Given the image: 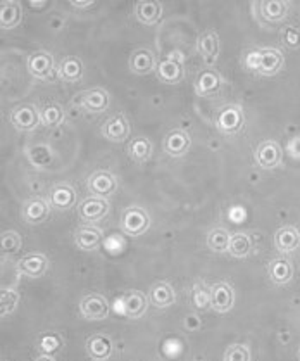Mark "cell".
<instances>
[{
  "label": "cell",
  "mask_w": 300,
  "mask_h": 361,
  "mask_svg": "<svg viewBox=\"0 0 300 361\" xmlns=\"http://www.w3.org/2000/svg\"><path fill=\"white\" fill-rule=\"evenodd\" d=\"M259 20L264 25H276L283 21L288 14V4L283 0H264L256 4Z\"/></svg>",
  "instance_id": "9"
},
{
  "label": "cell",
  "mask_w": 300,
  "mask_h": 361,
  "mask_svg": "<svg viewBox=\"0 0 300 361\" xmlns=\"http://www.w3.org/2000/svg\"><path fill=\"white\" fill-rule=\"evenodd\" d=\"M35 361H55L54 356H47V355H40L39 358H35Z\"/></svg>",
  "instance_id": "43"
},
{
  "label": "cell",
  "mask_w": 300,
  "mask_h": 361,
  "mask_svg": "<svg viewBox=\"0 0 300 361\" xmlns=\"http://www.w3.org/2000/svg\"><path fill=\"white\" fill-rule=\"evenodd\" d=\"M48 204L59 211L73 209L76 204V192L69 183H55L48 194Z\"/></svg>",
  "instance_id": "12"
},
{
  "label": "cell",
  "mask_w": 300,
  "mask_h": 361,
  "mask_svg": "<svg viewBox=\"0 0 300 361\" xmlns=\"http://www.w3.org/2000/svg\"><path fill=\"white\" fill-rule=\"evenodd\" d=\"M78 213H80V218L86 223H95V221L104 220L109 213L107 199L86 197L85 201H81Z\"/></svg>",
  "instance_id": "13"
},
{
  "label": "cell",
  "mask_w": 300,
  "mask_h": 361,
  "mask_svg": "<svg viewBox=\"0 0 300 361\" xmlns=\"http://www.w3.org/2000/svg\"><path fill=\"white\" fill-rule=\"evenodd\" d=\"M243 123H245V112H243L242 107L236 106V104L224 106L216 116V128L221 133H238L242 130Z\"/></svg>",
  "instance_id": "3"
},
{
  "label": "cell",
  "mask_w": 300,
  "mask_h": 361,
  "mask_svg": "<svg viewBox=\"0 0 300 361\" xmlns=\"http://www.w3.org/2000/svg\"><path fill=\"white\" fill-rule=\"evenodd\" d=\"M48 213H50V204L43 199H29L28 202H25L22 206V220L28 225H40L43 223L48 218Z\"/></svg>",
  "instance_id": "20"
},
{
  "label": "cell",
  "mask_w": 300,
  "mask_h": 361,
  "mask_svg": "<svg viewBox=\"0 0 300 361\" xmlns=\"http://www.w3.org/2000/svg\"><path fill=\"white\" fill-rule=\"evenodd\" d=\"M275 247L281 254L294 253L300 247V232L292 225L281 227L275 234Z\"/></svg>",
  "instance_id": "23"
},
{
  "label": "cell",
  "mask_w": 300,
  "mask_h": 361,
  "mask_svg": "<svg viewBox=\"0 0 300 361\" xmlns=\"http://www.w3.org/2000/svg\"><path fill=\"white\" fill-rule=\"evenodd\" d=\"M48 259L47 256L42 253H29L25 254L18 261V270H20L21 275L28 278H39L42 277L45 272H47Z\"/></svg>",
  "instance_id": "16"
},
{
  "label": "cell",
  "mask_w": 300,
  "mask_h": 361,
  "mask_svg": "<svg viewBox=\"0 0 300 361\" xmlns=\"http://www.w3.org/2000/svg\"><path fill=\"white\" fill-rule=\"evenodd\" d=\"M149 301L156 308H170L176 303V292L168 282H157L150 287Z\"/></svg>",
  "instance_id": "24"
},
{
  "label": "cell",
  "mask_w": 300,
  "mask_h": 361,
  "mask_svg": "<svg viewBox=\"0 0 300 361\" xmlns=\"http://www.w3.org/2000/svg\"><path fill=\"white\" fill-rule=\"evenodd\" d=\"M40 118H42V125L47 128H55L64 122V111L59 104L52 103L47 104L42 111H40Z\"/></svg>",
  "instance_id": "35"
},
{
  "label": "cell",
  "mask_w": 300,
  "mask_h": 361,
  "mask_svg": "<svg viewBox=\"0 0 300 361\" xmlns=\"http://www.w3.org/2000/svg\"><path fill=\"white\" fill-rule=\"evenodd\" d=\"M250 251H252V244H250L249 235L243 234V232H236V234L231 235L228 253H231L235 258H247Z\"/></svg>",
  "instance_id": "33"
},
{
  "label": "cell",
  "mask_w": 300,
  "mask_h": 361,
  "mask_svg": "<svg viewBox=\"0 0 300 361\" xmlns=\"http://www.w3.org/2000/svg\"><path fill=\"white\" fill-rule=\"evenodd\" d=\"M221 85H223L221 74L214 70H205L195 80V92L200 97H211L219 92Z\"/></svg>",
  "instance_id": "22"
},
{
  "label": "cell",
  "mask_w": 300,
  "mask_h": 361,
  "mask_svg": "<svg viewBox=\"0 0 300 361\" xmlns=\"http://www.w3.org/2000/svg\"><path fill=\"white\" fill-rule=\"evenodd\" d=\"M156 73L163 84L176 85L183 78V64L178 58L171 55V58H166L157 63Z\"/></svg>",
  "instance_id": "19"
},
{
  "label": "cell",
  "mask_w": 300,
  "mask_h": 361,
  "mask_svg": "<svg viewBox=\"0 0 300 361\" xmlns=\"http://www.w3.org/2000/svg\"><path fill=\"white\" fill-rule=\"evenodd\" d=\"M268 273L275 284L285 285L294 278V265L287 258H275L269 261Z\"/></svg>",
  "instance_id": "27"
},
{
  "label": "cell",
  "mask_w": 300,
  "mask_h": 361,
  "mask_svg": "<svg viewBox=\"0 0 300 361\" xmlns=\"http://www.w3.org/2000/svg\"><path fill=\"white\" fill-rule=\"evenodd\" d=\"M18 304H20V294L14 289L4 287L0 292V315L7 317V315L14 313Z\"/></svg>",
  "instance_id": "37"
},
{
  "label": "cell",
  "mask_w": 300,
  "mask_h": 361,
  "mask_svg": "<svg viewBox=\"0 0 300 361\" xmlns=\"http://www.w3.org/2000/svg\"><path fill=\"white\" fill-rule=\"evenodd\" d=\"M164 152L170 154L172 157H182L189 152L190 149V137L183 130H171L164 137Z\"/></svg>",
  "instance_id": "21"
},
{
  "label": "cell",
  "mask_w": 300,
  "mask_h": 361,
  "mask_svg": "<svg viewBox=\"0 0 300 361\" xmlns=\"http://www.w3.org/2000/svg\"><path fill=\"white\" fill-rule=\"evenodd\" d=\"M102 230L93 227V225H81L74 232V244H76L78 249L85 251V253L99 249V246L102 244Z\"/></svg>",
  "instance_id": "15"
},
{
  "label": "cell",
  "mask_w": 300,
  "mask_h": 361,
  "mask_svg": "<svg viewBox=\"0 0 300 361\" xmlns=\"http://www.w3.org/2000/svg\"><path fill=\"white\" fill-rule=\"evenodd\" d=\"M197 51L205 63H214L217 54H219V37L214 29H207L198 37Z\"/></svg>",
  "instance_id": "25"
},
{
  "label": "cell",
  "mask_w": 300,
  "mask_h": 361,
  "mask_svg": "<svg viewBox=\"0 0 300 361\" xmlns=\"http://www.w3.org/2000/svg\"><path fill=\"white\" fill-rule=\"evenodd\" d=\"M285 58L278 48H261V51H252L247 54L245 66L250 71L264 74V77H275L283 67Z\"/></svg>",
  "instance_id": "1"
},
{
  "label": "cell",
  "mask_w": 300,
  "mask_h": 361,
  "mask_svg": "<svg viewBox=\"0 0 300 361\" xmlns=\"http://www.w3.org/2000/svg\"><path fill=\"white\" fill-rule=\"evenodd\" d=\"M287 152L288 156L294 157V159H300V137L290 138L287 145Z\"/></svg>",
  "instance_id": "41"
},
{
  "label": "cell",
  "mask_w": 300,
  "mask_h": 361,
  "mask_svg": "<svg viewBox=\"0 0 300 361\" xmlns=\"http://www.w3.org/2000/svg\"><path fill=\"white\" fill-rule=\"evenodd\" d=\"M26 67H28L32 77L39 78V80H48L52 73H54V58L43 51L33 52L28 58Z\"/></svg>",
  "instance_id": "14"
},
{
  "label": "cell",
  "mask_w": 300,
  "mask_h": 361,
  "mask_svg": "<svg viewBox=\"0 0 300 361\" xmlns=\"http://www.w3.org/2000/svg\"><path fill=\"white\" fill-rule=\"evenodd\" d=\"M121 311L123 315H125L126 318H131V320H138L142 318L145 315V311H147L149 308V298L144 294V292L140 291H130L126 292L125 296H123L121 301Z\"/></svg>",
  "instance_id": "10"
},
{
  "label": "cell",
  "mask_w": 300,
  "mask_h": 361,
  "mask_svg": "<svg viewBox=\"0 0 300 361\" xmlns=\"http://www.w3.org/2000/svg\"><path fill=\"white\" fill-rule=\"evenodd\" d=\"M86 185H88L90 194H93V197L107 199L118 189V178L107 170H97L88 176Z\"/></svg>",
  "instance_id": "4"
},
{
  "label": "cell",
  "mask_w": 300,
  "mask_h": 361,
  "mask_svg": "<svg viewBox=\"0 0 300 361\" xmlns=\"http://www.w3.org/2000/svg\"><path fill=\"white\" fill-rule=\"evenodd\" d=\"M21 6L18 2H2L0 4V26L4 29L16 28L21 22Z\"/></svg>",
  "instance_id": "30"
},
{
  "label": "cell",
  "mask_w": 300,
  "mask_h": 361,
  "mask_svg": "<svg viewBox=\"0 0 300 361\" xmlns=\"http://www.w3.org/2000/svg\"><path fill=\"white\" fill-rule=\"evenodd\" d=\"M130 135V123L121 112L109 116L106 122L102 123V137L111 142H123Z\"/></svg>",
  "instance_id": "11"
},
{
  "label": "cell",
  "mask_w": 300,
  "mask_h": 361,
  "mask_svg": "<svg viewBox=\"0 0 300 361\" xmlns=\"http://www.w3.org/2000/svg\"><path fill=\"white\" fill-rule=\"evenodd\" d=\"M57 74L61 80L69 81V84L80 81L83 78V63L78 58H74V55H67L59 64Z\"/></svg>",
  "instance_id": "29"
},
{
  "label": "cell",
  "mask_w": 300,
  "mask_h": 361,
  "mask_svg": "<svg viewBox=\"0 0 300 361\" xmlns=\"http://www.w3.org/2000/svg\"><path fill=\"white\" fill-rule=\"evenodd\" d=\"M71 4H73L74 7H90L93 2H92V0H73Z\"/></svg>",
  "instance_id": "42"
},
{
  "label": "cell",
  "mask_w": 300,
  "mask_h": 361,
  "mask_svg": "<svg viewBox=\"0 0 300 361\" xmlns=\"http://www.w3.org/2000/svg\"><path fill=\"white\" fill-rule=\"evenodd\" d=\"M211 308L217 313H228L235 306V291L226 282L211 285Z\"/></svg>",
  "instance_id": "8"
},
{
  "label": "cell",
  "mask_w": 300,
  "mask_h": 361,
  "mask_svg": "<svg viewBox=\"0 0 300 361\" xmlns=\"http://www.w3.org/2000/svg\"><path fill=\"white\" fill-rule=\"evenodd\" d=\"M281 39H283L285 45H288V47H292V48L300 47V33L295 28L283 29V35H281Z\"/></svg>",
  "instance_id": "40"
},
{
  "label": "cell",
  "mask_w": 300,
  "mask_h": 361,
  "mask_svg": "<svg viewBox=\"0 0 300 361\" xmlns=\"http://www.w3.org/2000/svg\"><path fill=\"white\" fill-rule=\"evenodd\" d=\"M11 125L20 131H33L36 126L42 125V118H40V111L32 104H22L16 107L9 116Z\"/></svg>",
  "instance_id": "6"
},
{
  "label": "cell",
  "mask_w": 300,
  "mask_h": 361,
  "mask_svg": "<svg viewBox=\"0 0 300 361\" xmlns=\"http://www.w3.org/2000/svg\"><path fill=\"white\" fill-rule=\"evenodd\" d=\"M230 239L231 235L228 234L226 228H214L207 235L209 249L214 251V253H228V249H230Z\"/></svg>",
  "instance_id": "32"
},
{
  "label": "cell",
  "mask_w": 300,
  "mask_h": 361,
  "mask_svg": "<svg viewBox=\"0 0 300 361\" xmlns=\"http://www.w3.org/2000/svg\"><path fill=\"white\" fill-rule=\"evenodd\" d=\"M62 344H64V339H62L61 334L57 332H43L42 336L39 337V341H36L39 351L47 356H54L55 353L62 348Z\"/></svg>",
  "instance_id": "31"
},
{
  "label": "cell",
  "mask_w": 300,
  "mask_h": 361,
  "mask_svg": "<svg viewBox=\"0 0 300 361\" xmlns=\"http://www.w3.org/2000/svg\"><path fill=\"white\" fill-rule=\"evenodd\" d=\"M128 152L131 159L137 161V163H144V161H147L152 156V144L145 137H138L131 140Z\"/></svg>",
  "instance_id": "34"
},
{
  "label": "cell",
  "mask_w": 300,
  "mask_h": 361,
  "mask_svg": "<svg viewBox=\"0 0 300 361\" xmlns=\"http://www.w3.org/2000/svg\"><path fill=\"white\" fill-rule=\"evenodd\" d=\"M157 67L156 55L149 48H138L130 58V70L135 74H149Z\"/></svg>",
  "instance_id": "26"
},
{
  "label": "cell",
  "mask_w": 300,
  "mask_h": 361,
  "mask_svg": "<svg viewBox=\"0 0 300 361\" xmlns=\"http://www.w3.org/2000/svg\"><path fill=\"white\" fill-rule=\"evenodd\" d=\"M150 216L140 206H130L121 214V228L130 237H140L149 230Z\"/></svg>",
  "instance_id": "2"
},
{
  "label": "cell",
  "mask_w": 300,
  "mask_h": 361,
  "mask_svg": "<svg viewBox=\"0 0 300 361\" xmlns=\"http://www.w3.org/2000/svg\"><path fill=\"white\" fill-rule=\"evenodd\" d=\"M80 313L90 322H100L109 317V303L102 294H88L80 301Z\"/></svg>",
  "instance_id": "7"
},
{
  "label": "cell",
  "mask_w": 300,
  "mask_h": 361,
  "mask_svg": "<svg viewBox=\"0 0 300 361\" xmlns=\"http://www.w3.org/2000/svg\"><path fill=\"white\" fill-rule=\"evenodd\" d=\"M224 361H250V351L243 344H231L224 351Z\"/></svg>",
  "instance_id": "39"
},
{
  "label": "cell",
  "mask_w": 300,
  "mask_h": 361,
  "mask_svg": "<svg viewBox=\"0 0 300 361\" xmlns=\"http://www.w3.org/2000/svg\"><path fill=\"white\" fill-rule=\"evenodd\" d=\"M281 157H283V152H281L278 142L275 140L261 142L256 150H254V161L262 170H275V168H278Z\"/></svg>",
  "instance_id": "5"
},
{
  "label": "cell",
  "mask_w": 300,
  "mask_h": 361,
  "mask_svg": "<svg viewBox=\"0 0 300 361\" xmlns=\"http://www.w3.org/2000/svg\"><path fill=\"white\" fill-rule=\"evenodd\" d=\"M112 346L111 337L106 334H93L86 339V353L93 361H107L112 355Z\"/></svg>",
  "instance_id": "18"
},
{
  "label": "cell",
  "mask_w": 300,
  "mask_h": 361,
  "mask_svg": "<svg viewBox=\"0 0 300 361\" xmlns=\"http://www.w3.org/2000/svg\"><path fill=\"white\" fill-rule=\"evenodd\" d=\"M78 104H80L85 111L99 114V112L107 111L109 93L104 88H100V86H95V88H90L81 93V96L78 97Z\"/></svg>",
  "instance_id": "17"
},
{
  "label": "cell",
  "mask_w": 300,
  "mask_h": 361,
  "mask_svg": "<svg viewBox=\"0 0 300 361\" xmlns=\"http://www.w3.org/2000/svg\"><path fill=\"white\" fill-rule=\"evenodd\" d=\"M190 304L198 311H205L211 308V291L205 289V285L195 284L190 291Z\"/></svg>",
  "instance_id": "36"
},
{
  "label": "cell",
  "mask_w": 300,
  "mask_h": 361,
  "mask_svg": "<svg viewBox=\"0 0 300 361\" xmlns=\"http://www.w3.org/2000/svg\"><path fill=\"white\" fill-rule=\"evenodd\" d=\"M299 358H300V351H299Z\"/></svg>",
  "instance_id": "44"
},
{
  "label": "cell",
  "mask_w": 300,
  "mask_h": 361,
  "mask_svg": "<svg viewBox=\"0 0 300 361\" xmlns=\"http://www.w3.org/2000/svg\"><path fill=\"white\" fill-rule=\"evenodd\" d=\"M135 16L142 25H156L163 16V4L156 2V0H152V2L140 0V2L135 4Z\"/></svg>",
  "instance_id": "28"
},
{
  "label": "cell",
  "mask_w": 300,
  "mask_h": 361,
  "mask_svg": "<svg viewBox=\"0 0 300 361\" xmlns=\"http://www.w3.org/2000/svg\"><path fill=\"white\" fill-rule=\"evenodd\" d=\"M21 249V235L14 230H6L2 234V253L13 254Z\"/></svg>",
  "instance_id": "38"
}]
</instances>
